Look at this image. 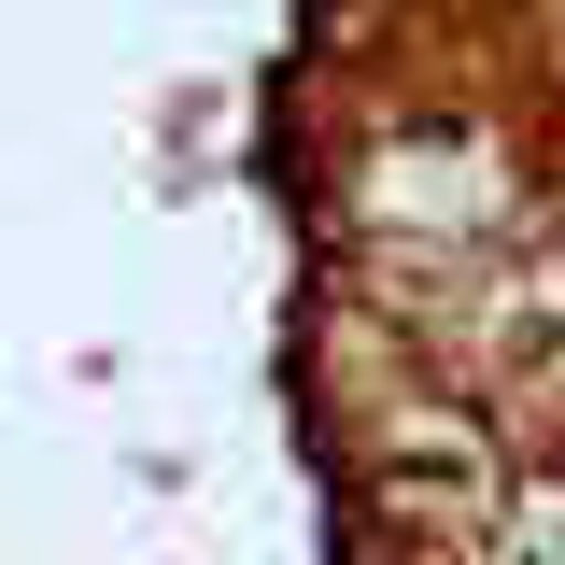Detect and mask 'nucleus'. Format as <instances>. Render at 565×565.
<instances>
[{
	"instance_id": "obj_1",
	"label": "nucleus",
	"mask_w": 565,
	"mask_h": 565,
	"mask_svg": "<svg viewBox=\"0 0 565 565\" xmlns=\"http://www.w3.org/2000/svg\"><path fill=\"white\" fill-rule=\"evenodd\" d=\"M311 99L340 565H565V0H326Z\"/></svg>"
}]
</instances>
